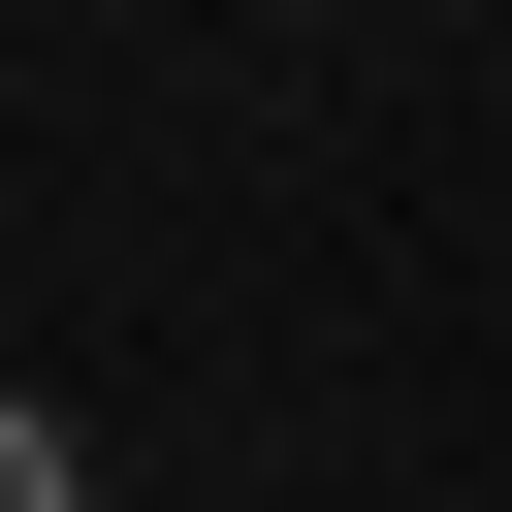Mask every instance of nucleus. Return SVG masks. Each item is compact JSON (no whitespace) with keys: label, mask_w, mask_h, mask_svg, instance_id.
Listing matches in <instances>:
<instances>
[{"label":"nucleus","mask_w":512,"mask_h":512,"mask_svg":"<svg viewBox=\"0 0 512 512\" xmlns=\"http://www.w3.org/2000/svg\"><path fill=\"white\" fill-rule=\"evenodd\" d=\"M0 512H96V448H64V416H0Z\"/></svg>","instance_id":"nucleus-1"}]
</instances>
